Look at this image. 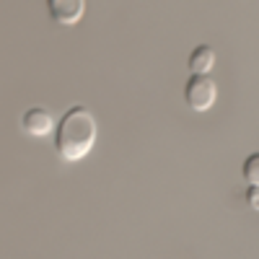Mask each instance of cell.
I'll return each mask as SVG.
<instances>
[{"label": "cell", "instance_id": "7", "mask_svg": "<svg viewBox=\"0 0 259 259\" xmlns=\"http://www.w3.org/2000/svg\"><path fill=\"white\" fill-rule=\"evenodd\" d=\"M244 197H246V205L251 210H259V187H249Z\"/></svg>", "mask_w": 259, "mask_h": 259}, {"label": "cell", "instance_id": "1", "mask_svg": "<svg viewBox=\"0 0 259 259\" xmlns=\"http://www.w3.org/2000/svg\"><path fill=\"white\" fill-rule=\"evenodd\" d=\"M96 133L99 130H96L94 112L83 104H75L62 114V119L55 127V153L62 161L75 163L91 153V148L96 143Z\"/></svg>", "mask_w": 259, "mask_h": 259}, {"label": "cell", "instance_id": "5", "mask_svg": "<svg viewBox=\"0 0 259 259\" xmlns=\"http://www.w3.org/2000/svg\"><path fill=\"white\" fill-rule=\"evenodd\" d=\"M187 65H189L192 75H207V73L212 70V65H215V50H212L210 45L194 47V50L189 52Z\"/></svg>", "mask_w": 259, "mask_h": 259}, {"label": "cell", "instance_id": "4", "mask_svg": "<svg viewBox=\"0 0 259 259\" xmlns=\"http://www.w3.org/2000/svg\"><path fill=\"white\" fill-rule=\"evenodd\" d=\"M21 130L34 138H45L55 130V119L47 109H41V106H31L21 114Z\"/></svg>", "mask_w": 259, "mask_h": 259}, {"label": "cell", "instance_id": "3", "mask_svg": "<svg viewBox=\"0 0 259 259\" xmlns=\"http://www.w3.org/2000/svg\"><path fill=\"white\" fill-rule=\"evenodd\" d=\"M47 13L55 24L73 26L85 13V0H47Z\"/></svg>", "mask_w": 259, "mask_h": 259}, {"label": "cell", "instance_id": "2", "mask_svg": "<svg viewBox=\"0 0 259 259\" xmlns=\"http://www.w3.org/2000/svg\"><path fill=\"white\" fill-rule=\"evenodd\" d=\"M218 99V85L210 75H189L184 83V101L194 112H207Z\"/></svg>", "mask_w": 259, "mask_h": 259}, {"label": "cell", "instance_id": "6", "mask_svg": "<svg viewBox=\"0 0 259 259\" xmlns=\"http://www.w3.org/2000/svg\"><path fill=\"white\" fill-rule=\"evenodd\" d=\"M241 177L249 182V187H259V153H249L241 166Z\"/></svg>", "mask_w": 259, "mask_h": 259}]
</instances>
